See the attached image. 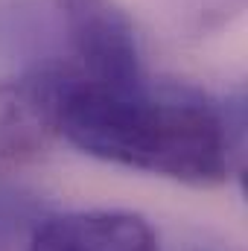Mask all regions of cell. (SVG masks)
Masks as SVG:
<instances>
[{
  "mask_svg": "<svg viewBox=\"0 0 248 251\" xmlns=\"http://www.w3.org/2000/svg\"><path fill=\"white\" fill-rule=\"evenodd\" d=\"M62 140L79 152L190 187H219L246 170L243 97H210L190 85L108 88L76 79Z\"/></svg>",
  "mask_w": 248,
  "mask_h": 251,
  "instance_id": "obj_1",
  "label": "cell"
},
{
  "mask_svg": "<svg viewBox=\"0 0 248 251\" xmlns=\"http://www.w3.org/2000/svg\"><path fill=\"white\" fill-rule=\"evenodd\" d=\"M76 79L79 73L64 59L0 79V173L26 170L53 152Z\"/></svg>",
  "mask_w": 248,
  "mask_h": 251,
  "instance_id": "obj_2",
  "label": "cell"
},
{
  "mask_svg": "<svg viewBox=\"0 0 248 251\" xmlns=\"http://www.w3.org/2000/svg\"><path fill=\"white\" fill-rule=\"evenodd\" d=\"M67 44V59L82 82L125 88L146 76L131 15L117 0H53Z\"/></svg>",
  "mask_w": 248,
  "mask_h": 251,
  "instance_id": "obj_3",
  "label": "cell"
},
{
  "mask_svg": "<svg viewBox=\"0 0 248 251\" xmlns=\"http://www.w3.org/2000/svg\"><path fill=\"white\" fill-rule=\"evenodd\" d=\"M26 251H161L158 231L131 210H70L47 216Z\"/></svg>",
  "mask_w": 248,
  "mask_h": 251,
  "instance_id": "obj_4",
  "label": "cell"
},
{
  "mask_svg": "<svg viewBox=\"0 0 248 251\" xmlns=\"http://www.w3.org/2000/svg\"><path fill=\"white\" fill-rule=\"evenodd\" d=\"M12 243H15L12 216H9V210L0 204V251H12Z\"/></svg>",
  "mask_w": 248,
  "mask_h": 251,
  "instance_id": "obj_5",
  "label": "cell"
}]
</instances>
